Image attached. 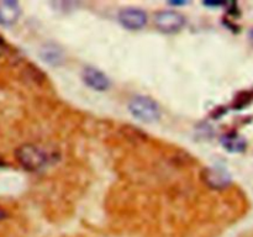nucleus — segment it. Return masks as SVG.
Wrapping results in <instances>:
<instances>
[{"instance_id": "4", "label": "nucleus", "mask_w": 253, "mask_h": 237, "mask_svg": "<svg viewBox=\"0 0 253 237\" xmlns=\"http://www.w3.org/2000/svg\"><path fill=\"white\" fill-rule=\"evenodd\" d=\"M118 19L119 22L128 30H141L147 24V15L142 9H138V7L123 9L119 12Z\"/></svg>"}, {"instance_id": "12", "label": "nucleus", "mask_w": 253, "mask_h": 237, "mask_svg": "<svg viewBox=\"0 0 253 237\" xmlns=\"http://www.w3.org/2000/svg\"><path fill=\"white\" fill-rule=\"evenodd\" d=\"M250 40L253 42V27L251 29V31H250Z\"/></svg>"}, {"instance_id": "2", "label": "nucleus", "mask_w": 253, "mask_h": 237, "mask_svg": "<svg viewBox=\"0 0 253 237\" xmlns=\"http://www.w3.org/2000/svg\"><path fill=\"white\" fill-rule=\"evenodd\" d=\"M128 111L133 118L143 122H153L161 118L160 105L152 98L146 95L133 96L128 103Z\"/></svg>"}, {"instance_id": "3", "label": "nucleus", "mask_w": 253, "mask_h": 237, "mask_svg": "<svg viewBox=\"0 0 253 237\" xmlns=\"http://www.w3.org/2000/svg\"><path fill=\"white\" fill-rule=\"evenodd\" d=\"M184 15L174 10H162L155 15V25L165 34H175L185 26Z\"/></svg>"}, {"instance_id": "6", "label": "nucleus", "mask_w": 253, "mask_h": 237, "mask_svg": "<svg viewBox=\"0 0 253 237\" xmlns=\"http://www.w3.org/2000/svg\"><path fill=\"white\" fill-rule=\"evenodd\" d=\"M204 180L212 189H224L231 183V174L224 167H211L205 169Z\"/></svg>"}, {"instance_id": "10", "label": "nucleus", "mask_w": 253, "mask_h": 237, "mask_svg": "<svg viewBox=\"0 0 253 237\" xmlns=\"http://www.w3.org/2000/svg\"><path fill=\"white\" fill-rule=\"evenodd\" d=\"M7 52V44L6 42H5V40L2 39L1 36H0V57L4 56L5 53Z\"/></svg>"}, {"instance_id": "9", "label": "nucleus", "mask_w": 253, "mask_h": 237, "mask_svg": "<svg viewBox=\"0 0 253 237\" xmlns=\"http://www.w3.org/2000/svg\"><path fill=\"white\" fill-rule=\"evenodd\" d=\"M221 143L230 152H242L246 148V141L237 133H227L222 136Z\"/></svg>"}, {"instance_id": "8", "label": "nucleus", "mask_w": 253, "mask_h": 237, "mask_svg": "<svg viewBox=\"0 0 253 237\" xmlns=\"http://www.w3.org/2000/svg\"><path fill=\"white\" fill-rule=\"evenodd\" d=\"M40 56L46 63L52 64V66H58L64 61V53L57 44L47 43L40 51Z\"/></svg>"}, {"instance_id": "7", "label": "nucleus", "mask_w": 253, "mask_h": 237, "mask_svg": "<svg viewBox=\"0 0 253 237\" xmlns=\"http://www.w3.org/2000/svg\"><path fill=\"white\" fill-rule=\"evenodd\" d=\"M21 15V7L19 2L11 1H0V25L1 26H11L16 24Z\"/></svg>"}, {"instance_id": "5", "label": "nucleus", "mask_w": 253, "mask_h": 237, "mask_svg": "<svg viewBox=\"0 0 253 237\" xmlns=\"http://www.w3.org/2000/svg\"><path fill=\"white\" fill-rule=\"evenodd\" d=\"M82 78L83 81L91 89L98 91H105L106 89L110 88V79L108 78L104 72L100 69L95 68V67H86L84 68L83 73H82Z\"/></svg>"}, {"instance_id": "11", "label": "nucleus", "mask_w": 253, "mask_h": 237, "mask_svg": "<svg viewBox=\"0 0 253 237\" xmlns=\"http://www.w3.org/2000/svg\"><path fill=\"white\" fill-rule=\"evenodd\" d=\"M6 216H7V212L5 211L2 207H0V221H2V220L6 219Z\"/></svg>"}, {"instance_id": "1", "label": "nucleus", "mask_w": 253, "mask_h": 237, "mask_svg": "<svg viewBox=\"0 0 253 237\" xmlns=\"http://www.w3.org/2000/svg\"><path fill=\"white\" fill-rule=\"evenodd\" d=\"M15 157L22 168L30 172H36L48 164L51 156L42 146L36 143H25L16 148Z\"/></svg>"}]
</instances>
